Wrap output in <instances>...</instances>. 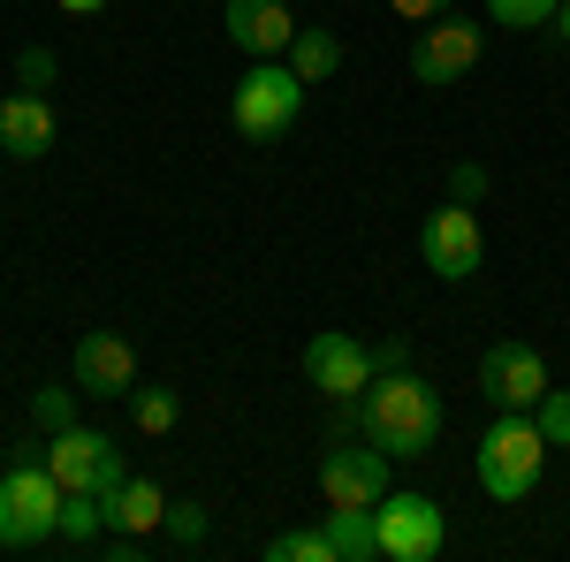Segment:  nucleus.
I'll use <instances>...</instances> for the list:
<instances>
[{
  "label": "nucleus",
  "mask_w": 570,
  "mask_h": 562,
  "mask_svg": "<svg viewBox=\"0 0 570 562\" xmlns=\"http://www.w3.org/2000/svg\"><path fill=\"white\" fill-rule=\"evenodd\" d=\"M351 426L373 441V448H389L395 464H411V456H434L441 448V395L411 373V365H395V373H373V388L351 403Z\"/></svg>",
  "instance_id": "nucleus-1"
},
{
  "label": "nucleus",
  "mask_w": 570,
  "mask_h": 562,
  "mask_svg": "<svg viewBox=\"0 0 570 562\" xmlns=\"http://www.w3.org/2000/svg\"><path fill=\"white\" fill-rule=\"evenodd\" d=\"M540 464H548V433L532 426V411H494V426L480 433L472 448V472L494 502H525L540 486Z\"/></svg>",
  "instance_id": "nucleus-2"
},
{
  "label": "nucleus",
  "mask_w": 570,
  "mask_h": 562,
  "mask_svg": "<svg viewBox=\"0 0 570 562\" xmlns=\"http://www.w3.org/2000/svg\"><path fill=\"white\" fill-rule=\"evenodd\" d=\"M61 479L46 472V456H16L8 472H0V548H46L53 532H61Z\"/></svg>",
  "instance_id": "nucleus-3"
},
{
  "label": "nucleus",
  "mask_w": 570,
  "mask_h": 562,
  "mask_svg": "<svg viewBox=\"0 0 570 562\" xmlns=\"http://www.w3.org/2000/svg\"><path fill=\"white\" fill-rule=\"evenodd\" d=\"M297 115H305V77L289 61H252L236 77V91H228V122L252 137V145H274Z\"/></svg>",
  "instance_id": "nucleus-4"
},
{
  "label": "nucleus",
  "mask_w": 570,
  "mask_h": 562,
  "mask_svg": "<svg viewBox=\"0 0 570 562\" xmlns=\"http://www.w3.org/2000/svg\"><path fill=\"white\" fill-rule=\"evenodd\" d=\"M373 532H381V562H434L449 548V510H441L434 494L389 486L373 502Z\"/></svg>",
  "instance_id": "nucleus-5"
},
{
  "label": "nucleus",
  "mask_w": 570,
  "mask_h": 562,
  "mask_svg": "<svg viewBox=\"0 0 570 562\" xmlns=\"http://www.w3.org/2000/svg\"><path fill=\"white\" fill-rule=\"evenodd\" d=\"M46 472L61 479V494H115L122 479H130V464H122V448L107 441V433H91V426H61V433H46Z\"/></svg>",
  "instance_id": "nucleus-6"
},
{
  "label": "nucleus",
  "mask_w": 570,
  "mask_h": 562,
  "mask_svg": "<svg viewBox=\"0 0 570 562\" xmlns=\"http://www.w3.org/2000/svg\"><path fill=\"white\" fill-rule=\"evenodd\" d=\"M480 61H487V23H464L456 8L434 16V23L419 31V46H411V77H419V85H434V91L441 85H464Z\"/></svg>",
  "instance_id": "nucleus-7"
},
{
  "label": "nucleus",
  "mask_w": 570,
  "mask_h": 562,
  "mask_svg": "<svg viewBox=\"0 0 570 562\" xmlns=\"http://www.w3.org/2000/svg\"><path fill=\"white\" fill-rule=\"evenodd\" d=\"M419 259H426V274L434 282H472L487 259V236H480V214L472 206H434V214L419 220Z\"/></svg>",
  "instance_id": "nucleus-8"
},
{
  "label": "nucleus",
  "mask_w": 570,
  "mask_h": 562,
  "mask_svg": "<svg viewBox=\"0 0 570 562\" xmlns=\"http://www.w3.org/2000/svg\"><path fill=\"white\" fill-rule=\"evenodd\" d=\"M373 373H381V365H373V343H357L343 327H320L305 343V381L327 395V403H357V395L373 388Z\"/></svg>",
  "instance_id": "nucleus-9"
},
{
  "label": "nucleus",
  "mask_w": 570,
  "mask_h": 562,
  "mask_svg": "<svg viewBox=\"0 0 570 562\" xmlns=\"http://www.w3.org/2000/svg\"><path fill=\"white\" fill-rule=\"evenodd\" d=\"M480 395H487V411H532L548 395V357L532 343H487Z\"/></svg>",
  "instance_id": "nucleus-10"
},
{
  "label": "nucleus",
  "mask_w": 570,
  "mask_h": 562,
  "mask_svg": "<svg viewBox=\"0 0 570 562\" xmlns=\"http://www.w3.org/2000/svg\"><path fill=\"white\" fill-rule=\"evenodd\" d=\"M389 448H373V441H365V448H351V441H343V448H327V456H320V494H327V510H373V502H381V494H389Z\"/></svg>",
  "instance_id": "nucleus-11"
},
{
  "label": "nucleus",
  "mask_w": 570,
  "mask_h": 562,
  "mask_svg": "<svg viewBox=\"0 0 570 562\" xmlns=\"http://www.w3.org/2000/svg\"><path fill=\"white\" fill-rule=\"evenodd\" d=\"M69 373H77V388L99 395V403H115V395L137 388V349L115 335V327H85L77 335V357H69Z\"/></svg>",
  "instance_id": "nucleus-12"
},
{
  "label": "nucleus",
  "mask_w": 570,
  "mask_h": 562,
  "mask_svg": "<svg viewBox=\"0 0 570 562\" xmlns=\"http://www.w3.org/2000/svg\"><path fill=\"white\" fill-rule=\"evenodd\" d=\"M228 39L252 61H282L297 39V16H289V0H228Z\"/></svg>",
  "instance_id": "nucleus-13"
},
{
  "label": "nucleus",
  "mask_w": 570,
  "mask_h": 562,
  "mask_svg": "<svg viewBox=\"0 0 570 562\" xmlns=\"http://www.w3.org/2000/svg\"><path fill=\"white\" fill-rule=\"evenodd\" d=\"M53 137H61V122H53L46 91H8V99H0V152H8V160H46Z\"/></svg>",
  "instance_id": "nucleus-14"
},
{
  "label": "nucleus",
  "mask_w": 570,
  "mask_h": 562,
  "mask_svg": "<svg viewBox=\"0 0 570 562\" xmlns=\"http://www.w3.org/2000/svg\"><path fill=\"white\" fill-rule=\"evenodd\" d=\"M107 524L130 532V540H153V532L168 524V494H160L153 479H122V486L107 494Z\"/></svg>",
  "instance_id": "nucleus-15"
},
{
  "label": "nucleus",
  "mask_w": 570,
  "mask_h": 562,
  "mask_svg": "<svg viewBox=\"0 0 570 562\" xmlns=\"http://www.w3.org/2000/svg\"><path fill=\"white\" fill-rule=\"evenodd\" d=\"M305 85H327L335 69H343V39L335 31H320V23H297V39H289V53H282Z\"/></svg>",
  "instance_id": "nucleus-16"
},
{
  "label": "nucleus",
  "mask_w": 570,
  "mask_h": 562,
  "mask_svg": "<svg viewBox=\"0 0 570 562\" xmlns=\"http://www.w3.org/2000/svg\"><path fill=\"white\" fill-rule=\"evenodd\" d=\"M327 548H335V562H381L373 510H327Z\"/></svg>",
  "instance_id": "nucleus-17"
},
{
  "label": "nucleus",
  "mask_w": 570,
  "mask_h": 562,
  "mask_svg": "<svg viewBox=\"0 0 570 562\" xmlns=\"http://www.w3.org/2000/svg\"><path fill=\"white\" fill-rule=\"evenodd\" d=\"M122 403H130V426H137V433H153V441L183 426V395H176V388H130Z\"/></svg>",
  "instance_id": "nucleus-18"
},
{
  "label": "nucleus",
  "mask_w": 570,
  "mask_h": 562,
  "mask_svg": "<svg viewBox=\"0 0 570 562\" xmlns=\"http://www.w3.org/2000/svg\"><path fill=\"white\" fill-rule=\"evenodd\" d=\"M99 532H115V524H107V494H69V502H61V532H53V540L91 548Z\"/></svg>",
  "instance_id": "nucleus-19"
},
{
  "label": "nucleus",
  "mask_w": 570,
  "mask_h": 562,
  "mask_svg": "<svg viewBox=\"0 0 570 562\" xmlns=\"http://www.w3.org/2000/svg\"><path fill=\"white\" fill-rule=\"evenodd\" d=\"M563 0H487V23H510V31H548Z\"/></svg>",
  "instance_id": "nucleus-20"
},
{
  "label": "nucleus",
  "mask_w": 570,
  "mask_h": 562,
  "mask_svg": "<svg viewBox=\"0 0 570 562\" xmlns=\"http://www.w3.org/2000/svg\"><path fill=\"white\" fill-rule=\"evenodd\" d=\"M266 562H335L327 524H320V532H274V540H266Z\"/></svg>",
  "instance_id": "nucleus-21"
},
{
  "label": "nucleus",
  "mask_w": 570,
  "mask_h": 562,
  "mask_svg": "<svg viewBox=\"0 0 570 562\" xmlns=\"http://www.w3.org/2000/svg\"><path fill=\"white\" fill-rule=\"evenodd\" d=\"M77 395H85V388H39V395H31V426H39V433L77 426Z\"/></svg>",
  "instance_id": "nucleus-22"
},
{
  "label": "nucleus",
  "mask_w": 570,
  "mask_h": 562,
  "mask_svg": "<svg viewBox=\"0 0 570 562\" xmlns=\"http://www.w3.org/2000/svg\"><path fill=\"white\" fill-rule=\"evenodd\" d=\"M532 426L548 433V448H570V388H556V381H548V395L532 403Z\"/></svg>",
  "instance_id": "nucleus-23"
},
{
  "label": "nucleus",
  "mask_w": 570,
  "mask_h": 562,
  "mask_svg": "<svg viewBox=\"0 0 570 562\" xmlns=\"http://www.w3.org/2000/svg\"><path fill=\"white\" fill-rule=\"evenodd\" d=\"M176 548H206V532H214V517H206V502H168V524H160Z\"/></svg>",
  "instance_id": "nucleus-24"
},
{
  "label": "nucleus",
  "mask_w": 570,
  "mask_h": 562,
  "mask_svg": "<svg viewBox=\"0 0 570 562\" xmlns=\"http://www.w3.org/2000/svg\"><path fill=\"white\" fill-rule=\"evenodd\" d=\"M449 198H456V206H480V198H487V168L456 160V168H449Z\"/></svg>",
  "instance_id": "nucleus-25"
},
{
  "label": "nucleus",
  "mask_w": 570,
  "mask_h": 562,
  "mask_svg": "<svg viewBox=\"0 0 570 562\" xmlns=\"http://www.w3.org/2000/svg\"><path fill=\"white\" fill-rule=\"evenodd\" d=\"M16 77H23V91H46V77H53V53H46V46H23Z\"/></svg>",
  "instance_id": "nucleus-26"
},
{
  "label": "nucleus",
  "mask_w": 570,
  "mask_h": 562,
  "mask_svg": "<svg viewBox=\"0 0 570 562\" xmlns=\"http://www.w3.org/2000/svg\"><path fill=\"white\" fill-rule=\"evenodd\" d=\"M389 8L403 16V23H434V16H449L456 0H389Z\"/></svg>",
  "instance_id": "nucleus-27"
},
{
  "label": "nucleus",
  "mask_w": 570,
  "mask_h": 562,
  "mask_svg": "<svg viewBox=\"0 0 570 562\" xmlns=\"http://www.w3.org/2000/svg\"><path fill=\"white\" fill-rule=\"evenodd\" d=\"M373 365H381V373H395V365H411V343H403V335H389V343H373Z\"/></svg>",
  "instance_id": "nucleus-28"
},
{
  "label": "nucleus",
  "mask_w": 570,
  "mask_h": 562,
  "mask_svg": "<svg viewBox=\"0 0 570 562\" xmlns=\"http://www.w3.org/2000/svg\"><path fill=\"white\" fill-rule=\"evenodd\" d=\"M548 31H556V39L570 46V0H563V8H556V23H548Z\"/></svg>",
  "instance_id": "nucleus-29"
},
{
  "label": "nucleus",
  "mask_w": 570,
  "mask_h": 562,
  "mask_svg": "<svg viewBox=\"0 0 570 562\" xmlns=\"http://www.w3.org/2000/svg\"><path fill=\"white\" fill-rule=\"evenodd\" d=\"M61 8H69V16H99L107 0H61Z\"/></svg>",
  "instance_id": "nucleus-30"
},
{
  "label": "nucleus",
  "mask_w": 570,
  "mask_h": 562,
  "mask_svg": "<svg viewBox=\"0 0 570 562\" xmlns=\"http://www.w3.org/2000/svg\"><path fill=\"white\" fill-rule=\"evenodd\" d=\"M220 8H228V0H220Z\"/></svg>",
  "instance_id": "nucleus-31"
}]
</instances>
